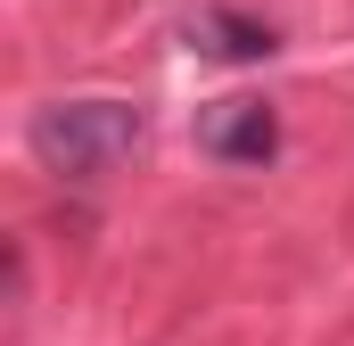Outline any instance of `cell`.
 <instances>
[{"instance_id":"3957f363","label":"cell","mask_w":354,"mask_h":346,"mask_svg":"<svg viewBox=\"0 0 354 346\" xmlns=\"http://www.w3.org/2000/svg\"><path fill=\"white\" fill-rule=\"evenodd\" d=\"M181 42L198 58H214V66H264L272 50H280V33H272L264 17H248V8H189L181 17Z\"/></svg>"},{"instance_id":"7a4b0ae2","label":"cell","mask_w":354,"mask_h":346,"mask_svg":"<svg viewBox=\"0 0 354 346\" xmlns=\"http://www.w3.org/2000/svg\"><path fill=\"white\" fill-rule=\"evenodd\" d=\"M198 149L214 165H272L280 157V107L272 99H206L198 107Z\"/></svg>"},{"instance_id":"6da1fadb","label":"cell","mask_w":354,"mask_h":346,"mask_svg":"<svg viewBox=\"0 0 354 346\" xmlns=\"http://www.w3.org/2000/svg\"><path fill=\"white\" fill-rule=\"evenodd\" d=\"M140 132H149V116L132 99H58V107H41L25 124L33 157L58 173V181H107V173L140 149Z\"/></svg>"}]
</instances>
